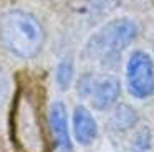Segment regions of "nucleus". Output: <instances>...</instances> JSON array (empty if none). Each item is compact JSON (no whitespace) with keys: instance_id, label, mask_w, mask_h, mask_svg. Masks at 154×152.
Returning a JSON list of instances; mask_svg holds the SVG:
<instances>
[{"instance_id":"f257e3e1","label":"nucleus","mask_w":154,"mask_h":152,"mask_svg":"<svg viewBox=\"0 0 154 152\" xmlns=\"http://www.w3.org/2000/svg\"><path fill=\"white\" fill-rule=\"evenodd\" d=\"M47 41V26L33 10L22 5L0 10V48L8 58L32 63L43 55Z\"/></svg>"},{"instance_id":"f03ea898","label":"nucleus","mask_w":154,"mask_h":152,"mask_svg":"<svg viewBox=\"0 0 154 152\" xmlns=\"http://www.w3.org/2000/svg\"><path fill=\"white\" fill-rule=\"evenodd\" d=\"M47 127L40 104V89L25 78L14 91L8 114L10 139L17 152H47Z\"/></svg>"},{"instance_id":"7ed1b4c3","label":"nucleus","mask_w":154,"mask_h":152,"mask_svg":"<svg viewBox=\"0 0 154 152\" xmlns=\"http://www.w3.org/2000/svg\"><path fill=\"white\" fill-rule=\"evenodd\" d=\"M137 32L139 26L133 18L118 17L109 20L88 36L81 50V58L103 66L114 65L136 40Z\"/></svg>"},{"instance_id":"20e7f679","label":"nucleus","mask_w":154,"mask_h":152,"mask_svg":"<svg viewBox=\"0 0 154 152\" xmlns=\"http://www.w3.org/2000/svg\"><path fill=\"white\" fill-rule=\"evenodd\" d=\"M81 99H88L96 111H108L116 104L121 94V83L113 74H98L86 71L75 83Z\"/></svg>"},{"instance_id":"39448f33","label":"nucleus","mask_w":154,"mask_h":152,"mask_svg":"<svg viewBox=\"0 0 154 152\" xmlns=\"http://www.w3.org/2000/svg\"><path fill=\"white\" fill-rule=\"evenodd\" d=\"M126 88L133 98L147 99L154 94V59L144 50L129 53L124 68Z\"/></svg>"},{"instance_id":"423d86ee","label":"nucleus","mask_w":154,"mask_h":152,"mask_svg":"<svg viewBox=\"0 0 154 152\" xmlns=\"http://www.w3.org/2000/svg\"><path fill=\"white\" fill-rule=\"evenodd\" d=\"M48 131L55 150L73 152V135H71L68 109L61 99H55L48 106Z\"/></svg>"},{"instance_id":"0eeeda50","label":"nucleus","mask_w":154,"mask_h":152,"mask_svg":"<svg viewBox=\"0 0 154 152\" xmlns=\"http://www.w3.org/2000/svg\"><path fill=\"white\" fill-rule=\"evenodd\" d=\"M71 135L80 145H91L98 137V122L93 112L83 104L75 106L71 112Z\"/></svg>"},{"instance_id":"6e6552de","label":"nucleus","mask_w":154,"mask_h":152,"mask_svg":"<svg viewBox=\"0 0 154 152\" xmlns=\"http://www.w3.org/2000/svg\"><path fill=\"white\" fill-rule=\"evenodd\" d=\"M137 112L129 104L114 106L109 116V127L116 132H126L137 124Z\"/></svg>"},{"instance_id":"1a4fd4ad","label":"nucleus","mask_w":154,"mask_h":152,"mask_svg":"<svg viewBox=\"0 0 154 152\" xmlns=\"http://www.w3.org/2000/svg\"><path fill=\"white\" fill-rule=\"evenodd\" d=\"M75 79V61L71 56H63L55 68V84L60 91H68Z\"/></svg>"},{"instance_id":"9d476101","label":"nucleus","mask_w":154,"mask_h":152,"mask_svg":"<svg viewBox=\"0 0 154 152\" xmlns=\"http://www.w3.org/2000/svg\"><path fill=\"white\" fill-rule=\"evenodd\" d=\"M152 145V134L147 127H141L131 139L126 152H149Z\"/></svg>"},{"instance_id":"9b49d317","label":"nucleus","mask_w":154,"mask_h":152,"mask_svg":"<svg viewBox=\"0 0 154 152\" xmlns=\"http://www.w3.org/2000/svg\"><path fill=\"white\" fill-rule=\"evenodd\" d=\"M10 96H14V93L10 89V78L5 73L4 66L0 65V111L7 106Z\"/></svg>"},{"instance_id":"f8f14e48","label":"nucleus","mask_w":154,"mask_h":152,"mask_svg":"<svg viewBox=\"0 0 154 152\" xmlns=\"http://www.w3.org/2000/svg\"><path fill=\"white\" fill-rule=\"evenodd\" d=\"M38 2H53V0H38Z\"/></svg>"}]
</instances>
